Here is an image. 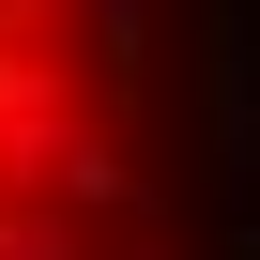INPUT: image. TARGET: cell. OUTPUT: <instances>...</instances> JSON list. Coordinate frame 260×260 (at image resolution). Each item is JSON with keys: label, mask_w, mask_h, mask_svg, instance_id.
<instances>
[{"label": "cell", "mask_w": 260, "mask_h": 260, "mask_svg": "<svg viewBox=\"0 0 260 260\" xmlns=\"http://www.w3.org/2000/svg\"><path fill=\"white\" fill-rule=\"evenodd\" d=\"M122 230H138L122 0H0V260H122Z\"/></svg>", "instance_id": "obj_1"}]
</instances>
